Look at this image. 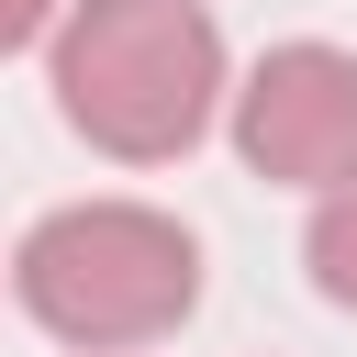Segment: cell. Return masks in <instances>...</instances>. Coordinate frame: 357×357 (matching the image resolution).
<instances>
[{"instance_id": "1", "label": "cell", "mask_w": 357, "mask_h": 357, "mask_svg": "<svg viewBox=\"0 0 357 357\" xmlns=\"http://www.w3.org/2000/svg\"><path fill=\"white\" fill-rule=\"evenodd\" d=\"M223 33L201 0H67L56 11V112L123 167H167L223 112Z\"/></svg>"}, {"instance_id": "2", "label": "cell", "mask_w": 357, "mask_h": 357, "mask_svg": "<svg viewBox=\"0 0 357 357\" xmlns=\"http://www.w3.org/2000/svg\"><path fill=\"white\" fill-rule=\"evenodd\" d=\"M22 312L78 357H134L201 312V234L156 201H67L11 245Z\"/></svg>"}, {"instance_id": "3", "label": "cell", "mask_w": 357, "mask_h": 357, "mask_svg": "<svg viewBox=\"0 0 357 357\" xmlns=\"http://www.w3.org/2000/svg\"><path fill=\"white\" fill-rule=\"evenodd\" d=\"M234 156L268 190H346L357 178V56L346 45H268L234 89Z\"/></svg>"}, {"instance_id": "4", "label": "cell", "mask_w": 357, "mask_h": 357, "mask_svg": "<svg viewBox=\"0 0 357 357\" xmlns=\"http://www.w3.org/2000/svg\"><path fill=\"white\" fill-rule=\"evenodd\" d=\"M301 257H312V290L357 312V178L312 201V234H301Z\"/></svg>"}, {"instance_id": "5", "label": "cell", "mask_w": 357, "mask_h": 357, "mask_svg": "<svg viewBox=\"0 0 357 357\" xmlns=\"http://www.w3.org/2000/svg\"><path fill=\"white\" fill-rule=\"evenodd\" d=\"M56 11H67V0H0V56H11V45H33Z\"/></svg>"}, {"instance_id": "6", "label": "cell", "mask_w": 357, "mask_h": 357, "mask_svg": "<svg viewBox=\"0 0 357 357\" xmlns=\"http://www.w3.org/2000/svg\"><path fill=\"white\" fill-rule=\"evenodd\" d=\"M0 279H11V268H0Z\"/></svg>"}]
</instances>
